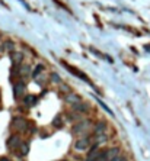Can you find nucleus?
Here are the masks:
<instances>
[{
    "mask_svg": "<svg viewBox=\"0 0 150 161\" xmlns=\"http://www.w3.org/2000/svg\"><path fill=\"white\" fill-rule=\"evenodd\" d=\"M86 148H89V138H88V137L80 138V139H77V141H76V144H74V150L85 151Z\"/></svg>",
    "mask_w": 150,
    "mask_h": 161,
    "instance_id": "obj_1",
    "label": "nucleus"
},
{
    "mask_svg": "<svg viewBox=\"0 0 150 161\" xmlns=\"http://www.w3.org/2000/svg\"><path fill=\"white\" fill-rule=\"evenodd\" d=\"M98 154H99V147H98V144H95L93 147L90 148L89 152H88L86 161H96L98 160Z\"/></svg>",
    "mask_w": 150,
    "mask_h": 161,
    "instance_id": "obj_2",
    "label": "nucleus"
},
{
    "mask_svg": "<svg viewBox=\"0 0 150 161\" xmlns=\"http://www.w3.org/2000/svg\"><path fill=\"white\" fill-rule=\"evenodd\" d=\"M89 121H82V122L76 123L74 126H73V132L74 133H80L82 131H86V129L89 128Z\"/></svg>",
    "mask_w": 150,
    "mask_h": 161,
    "instance_id": "obj_3",
    "label": "nucleus"
},
{
    "mask_svg": "<svg viewBox=\"0 0 150 161\" xmlns=\"http://www.w3.org/2000/svg\"><path fill=\"white\" fill-rule=\"evenodd\" d=\"M13 126H15V129L23 131V129H26L28 123H26V121H25L23 118H15V119H13Z\"/></svg>",
    "mask_w": 150,
    "mask_h": 161,
    "instance_id": "obj_4",
    "label": "nucleus"
},
{
    "mask_svg": "<svg viewBox=\"0 0 150 161\" xmlns=\"http://www.w3.org/2000/svg\"><path fill=\"white\" fill-rule=\"evenodd\" d=\"M63 64L66 66V68H67V70H69V71H70V73H73L74 76H77V77L80 78V80H83V81H88V83H90L89 80H88V77L85 76L83 73H80V71H79V70H76V68H73V67H70V66H69V64H66V62H64V61H63Z\"/></svg>",
    "mask_w": 150,
    "mask_h": 161,
    "instance_id": "obj_5",
    "label": "nucleus"
},
{
    "mask_svg": "<svg viewBox=\"0 0 150 161\" xmlns=\"http://www.w3.org/2000/svg\"><path fill=\"white\" fill-rule=\"evenodd\" d=\"M7 145H9V148H19L21 147V138L18 137V135H12L9 141H7Z\"/></svg>",
    "mask_w": 150,
    "mask_h": 161,
    "instance_id": "obj_6",
    "label": "nucleus"
},
{
    "mask_svg": "<svg viewBox=\"0 0 150 161\" xmlns=\"http://www.w3.org/2000/svg\"><path fill=\"white\" fill-rule=\"evenodd\" d=\"M23 90H25V83H23V81H18V83L15 84V90H13V95H15L16 99H19V97L22 96Z\"/></svg>",
    "mask_w": 150,
    "mask_h": 161,
    "instance_id": "obj_7",
    "label": "nucleus"
},
{
    "mask_svg": "<svg viewBox=\"0 0 150 161\" xmlns=\"http://www.w3.org/2000/svg\"><path fill=\"white\" fill-rule=\"evenodd\" d=\"M64 100H66L67 103H73V105H76V103L80 102V97H79L77 95H74V93H67L66 97H64Z\"/></svg>",
    "mask_w": 150,
    "mask_h": 161,
    "instance_id": "obj_8",
    "label": "nucleus"
},
{
    "mask_svg": "<svg viewBox=\"0 0 150 161\" xmlns=\"http://www.w3.org/2000/svg\"><path fill=\"white\" fill-rule=\"evenodd\" d=\"M117 157H120V148H118V147H112V148L108 150V161L114 160V158H117Z\"/></svg>",
    "mask_w": 150,
    "mask_h": 161,
    "instance_id": "obj_9",
    "label": "nucleus"
},
{
    "mask_svg": "<svg viewBox=\"0 0 150 161\" xmlns=\"http://www.w3.org/2000/svg\"><path fill=\"white\" fill-rule=\"evenodd\" d=\"M37 102H38V99H37V96H34V95H28V96L23 97V103H25V106H34Z\"/></svg>",
    "mask_w": 150,
    "mask_h": 161,
    "instance_id": "obj_10",
    "label": "nucleus"
},
{
    "mask_svg": "<svg viewBox=\"0 0 150 161\" xmlns=\"http://www.w3.org/2000/svg\"><path fill=\"white\" fill-rule=\"evenodd\" d=\"M105 131H106V123L105 122L96 123V126H95V133H96V135H102V133H105Z\"/></svg>",
    "mask_w": 150,
    "mask_h": 161,
    "instance_id": "obj_11",
    "label": "nucleus"
},
{
    "mask_svg": "<svg viewBox=\"0 0 150 161\" xmlns=\"http://www.w3.org/2000/svg\"><path fill=\"white\" fill-rule=\"evenodd\" d=\"M12 61L15 62L16 66H19L23 61V54L22 52H12Z\"/></svg>",
    "mask_w": 150,
    "mask_h": 161,
    "instance_id": "obj_12",
    "label": "nucleus"
},
{
    "mask_svg": "<svg viewBox=\"0 0 150 161\" xmlns=\"http://www.w3.org/2000/svg\"><path fill=\"white\" fill-rule=\"evenodd\" d=\"M73 109L74 110H77V112H86L88 110V106L85 105V103H82V102H79V103H76V105H73Z\"/></svg>",
    "mask_w": 150,
    "mask_h": 161,
    "instance_id": "obj_13",
    "label": "nucleus"
},
{
    "mask_svg": "<svg viewBox=\"0 0 150 161\" xmlns=\"http://www.w3.org/2000/svg\"><path fill=\"white\" fill-rule=\"evenodd\" d=\"M53 125H54L56 128H61V126H63V119H61L60 115L54 118V121H53Z\"/></svg>",
    "mask_w": 150,
    "mask_h": 161,
    "instance_id": "obj_14",
    "label": "nucleus"
},
{
    "mask_svg": "<svg viewBox=\"0 0 150 161\" xmlns=\"http://www.w3.org/2000/svg\"><path fill=\"white\" fill-rule=\"evenodd\" d=\"M3 50H6V51H13V50H15V44H13L12 41H6L5 45H3Z\"/></svg>",
    "mask_w": 150,
    "mask_h": 161,
    "instance_id": "obj_15",
    "label": "nucleus"
},
{
    "mask_svg": "<svg viewBox=\"0 0 150 161\" xmlns=\"http://www.w3.org/2000/svg\"><path fill=\"white\" fill-rule=\"evenodd\" d=\"M105 141H108V137H106L105 133H102V135H96V144L98 145L102 144V142H105Z\"/></svg>",
    "mask_w": 150,
    "mask_h": 161,
    "instance_id": "obj_16",
    "label": "nucleus"
},
{
    "mask_svg": "<svg viewBox=\"0 0 150 161\" xmlns=\"http://www.w3.org/2000/svg\"><path fill=\"white\" fill-rule=\"evenodd\" d=\"M42 70H44V66H42V64L37 66V67H35V70H34V74H32V76H34V77H38V74L42 71Z\"/></svg>",
    "mask_w": 150,
    "mask_h": 161,
    "instance_id": "obj_17",
    "label": "nucleus"
},
{
    "mask_svg": "<svg viewBox=\"0 0 150 161\" xmlns=\"http://www.w3.org/2000/svg\"><path fill=\"white\" fill-rule=\"evenodd\" d=\"M28 150H29V148H28V144H22V145H21V155H26V154H28Z\"/></svg>",
    "mask_w": 150,
    "mask_h": 161,
    "instance_id": "obj_18",
    "label": "nucleus"
},
{
    "mask_svg": "<svg viewBox=\"0 0 150 161\" xmlns=\"http://www.w3.org/2000/svg\"><path fill=\"white\" fill-rule=\"evenodd\" d=\"M21 73H22V74H29V73H31V67H29V66H23L22 68H21Z\"/></svg>",
    "mask_w": 150,
    "mask_h": 161,
    "instance_id": "obj_19",
    "label": "nucleus"
},
{
    "mask_svg": "<svg viewBox=\"0 0 150 161\" xmlns=\"http://www.w3.org/2000/svg\"><path fill=\"white\" fill-rule=\"evenodd\" d=\"M51 77H53V81H54V83H60V77H58V74H57V73H53V74H51Z\"/></svg>",
    "mask_w": 150,
    "mask_h": 161,
    "instance_id": "obj_20",
    "label": "nucleus"
},
{
    "mask_svg": "<svg viewBox=\"0 0 150 161\" xmlns=\"http://www.w3.org/2000/svg\"><path fill=\"white\" fill-rule=\"evenodd\" d=\"M98 103H99V105H101V106H102V107H104V109H105V110H106V112H108V113H109V115H112V112H111V110H109V109H108V106H105V105H104V102H101V100H99V99H98Z\"/></svg>",
    "mask_w": 150,
    "mask_h": 161,
    "instance_id": "obj_21",
    "label": "nucleus"
},
{
    "mask_svg": "<svg viewBox=\"0 0 150 161\" xmlns=\"http://www.w3.org/2000/svg\"><path fill=\"white\" fill-rule=\"evenodd\" d=\"M0 161H10L9 158H0Z\"/></svg>",
    "mask_w": 150,
    "mask_h": 161,
    "instance_id": "obj_22",
    "label": "nucleus"
},
{
    "mask_svg": "<svg viewBox=\"0 0 150 161\" xmlns=\"http://www.w3.org/2000/svg\"><path fill=\"white\" fill-rule=\"evenodd\" d=\"M0 3H2V2H0Z\"/></svg>",
    "mask_w": 150,
    "mask_h": 161,
    "instance_id": "obj_23",
    "label": "nucleus"
}]
</instances>
